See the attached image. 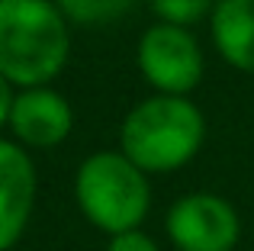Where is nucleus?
Returning <instances> with one entry per match:
<instances>
[{
    "instance_id": "f257e3e1",
    "label": "nucleus",
    "mask_w": 254,
    "mask_h": 251,
    "mask_svg": "<svg viewBox=\"0 0 254 251\" xmlns=\"http://www.w3.org/2000/svg\"><path fill=\"white\" fill-rule=\"evenodd\" d=\"M71 58V23L55 0H0V74L13 87H42Z\"/></svg>"
},
{
    "instance_id": "f03ea898",
    "label": "nucleus",
    "mask_w": 254,
    "mask_h": 251,
    "mask_svg": "<svg viewBox=\"0 0 254 251\" xmlns=\"http://www.w3.org/2000/svg\"><path fill=\"white\" fill-rule=\"evenodd\" d=\"M206 116L190 97L151 94L138 100L119 126V151L145 174L180 171L203 151Z\"/></svg>"
},
{
    "instance_id": "7ed1b4c3",
    "label": "nucleus",
    "mask_w": 254,
    "mask_h": 251,
    "mask_svg": "<svg viewBox=\"0 0 254 251\" xmlns=\"http://www.w3.org/2000/svg\"><path fill=\"white\" fill-rule=\"evenodd\" d=\"M74 200L81 216L103 235L142 229L151 213V174L119 148L90 151L77 164Z\"/></svg>"
},
{
    "instance_id": "20e7f679",
    "label": "nucleus",
    "mask_w": 254,
    "mask_h": 251,
    "mask_svg": "<svg viewBox=\"0 0 254 251\" xmlns=\"http://www.w3.org/2000/svg\"><path fill=\"white\" fill-rule=\"evenodd\" d=\"M135 64L142 81L155 94L174 97H190L206 74V55L199 39L193 36V29L171 23H155L138 36Z\"/></svg>"
},
{
    "instance_id": "39448f33",
    "label": "nucleus",
    "mask_w": 254,
    "mask_h": 251,
    "mask_svg": "<svg viewBox=\"0 0 254 251\" xmlns=\"http://www.w3.org/2000/svg\"><path fill=\"white\" fill-rule=\"evenodd\" d=\"M164 229L177 251H235L242 216L222 193L193 190L171 203Z\"/></svg>"
},
{
    "instance_id": "423d86ee",
    "label": "nucleus",
    "mask_w": 254,
    "mask_h": 251,
    "mask_svg": "<svg viewBox=\"0 0 254 251\" xmlns=\"http://www.w3.org/2000/svg\"><path fill=\"white\" fill-rule=\"evenodd\" d=\"M6 126L13 132V142H19L23 148L49 151V148H58L71 135V129H74V107L52 84L23 87L13 97V110H10Z\"/></svg>"
},
{
    "instance_id": "0eeeda50",
    "label": "nucleus",
    "mask_w": 254,
    "mask_h": 251,
    "mask_svg": "<svg viewBox=\"0 0 254 251\" xmlns=\"http://www.w3.org/2000/svg\"><path fill=\"white\" fill-rule=\"evenodd\" d=\"M36 161L19 142L0 138V251H10L26 235L36 206Z\"/></svg>"
},
{
    "instance_id": "6e6552de",
    "label": "nucleus",
    "mask_w": 254,
    "mask_h": 251,
    "mask_svg": "<svg viewBox=\"0 0 254 251\" xmlns=\"http://www.w3.org/2000/svg\"><path fill=\"white\" fill-rule=\"evenodd\" d=\"M209 39L229 68L254 74V0H216Z\"/></svg>"
},
{
    "instance_id": "1a4fd4ad",
    "label": "nucleus",
    "mask_w": 254,
    "mask_h": 251,
    "mask_svg": "<svg viewBox=\"0 0 254 251\" xmlns=\"http://www.w3.org/2000/svg\"><path fill=\"white\" fill-rule=\"evenodd\" d=\"M55 3L71 26L93 29V26H110L123 19L135 6V0H55Z\"/></svg>"
},
{
    "instance_id": "9d476101",
    "label": "nucleus",
    "mask_w": 254,
    "mask_h": 251,
    "mask_svg": "<svg viewBox=\"0 0 254 251\" xmlns=\"http://www.w3.org/2000/svg\"><path fill=\"white\" fill-rule=\"evenodd\" d=\"M148 6L158 16V23H171V26H187V29H193L196 23L209 19L216 0H148Z\"/></svg>"
},
{
    "instance_id": "9b49d317",
    "label": "nucleus",
    "mask_w": 254,
    "mask_h": 251,
    "mask_svg": "<svg viewBox=\"0 0 254 251\" xmlns=\"http://www.w3.org/2000/svg\"><path fill=\"white\" fill-rule=\"evenodd\" d=\"M106 251H161V248H158V242L145 229H129V232L110 235Z\"/></svg>"
},
{
    "instance_id": "f8f14e48",
    "label": "nucleus",
    "mask_w": 254,
    "mask_h": 251,
    "mask_svg": "<svg viewBox=\"0 0 254 251\" xmlns=\"http://www.w3.org/2000/svg\"><path fill=\"white\" fill-rule=\"evenodd\" d=\"M13 84L6 81L3 74H0V126H6V120H10V110H13Z\"/></svg>"
}]
</instances>
